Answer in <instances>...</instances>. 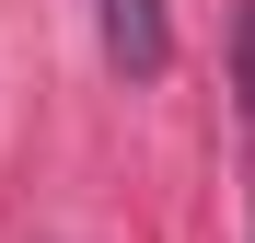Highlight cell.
I'll use <instances>...</instances> for the list:
<instances>
[{
	"instance_id": "6da1fadb",
	"label": "cell",
	"mask_w": 255,
	"mask_h": 243,
	"mask_svg": "<svg viewBox=\"0 0 255 243\" xmlns=\"http://www.w3.org/2000/svg\"><path fill=\"white\" fill-rule=\"evenodd\" d=\"M93 23H105V58L128 81H162L174 70V23H162V0H93Z\"/></svg>"
}]
</instances>
